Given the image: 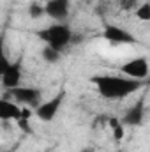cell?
<instances>
[{"mask_svg":"<svg viewBox=\"0 0 150 152\" xmlns=\"http://www.w3.org/2000/svg\"><path fill=\"white\" fill-rule=\"evenodd\" d=\"M90 81L97 87L99 94L106 99H122L131 96L133 92L141 88V80H134L129 76H111V75H101L92 76Z\"/></svg>","mask_w":150,"mask_h":152,"instance_id":"1","label":"cell"},{"mask_svg":"<svg viewBox=\"0 0 150 152\" xmlns=\"http://www.w3.org/2000/svg\"><path fill=\"white\" fill-rule=\"evenodd\" d=\"M39 37L42 39L48 46H51V48H55L58 51H62L66 46L73 44V32L64 23H57V25H51V27L41 30Z\"/></svg>","mask_w":150,"mask_h":152,"instance_id":"2","label":"cell"},{"mask_svg":"<svg viewBox=\"0 0 150 152\" xmlns=\"http://www.w3.org/2000/svg\"><path fill=\"white\" fill-rule=\"evenodd\" d=\"M5 97H12V101L27 104V106H34L37 108L41 104V92L34 87H16V88H9V94ZM4 97V99H5Z\"/></svg>","mask_w":150,"mask_h":152,"instance_id":"3","label":"cell"},{"mask_svg":"<svg viewBox=\"0 0 150 152\" xmlns=\"http://www.w3.org/2000/svg\"><path fill=\"white\" fill-rule=\"evenodd\" d=\"M120 73L124 76H129V78H134V80H143L147 78L150 73V66L149 60L145 57H138V58H133L129 62H125L122 67H120Z\"/></svg>","mask_w":150,"mask_h":152,"instance_id":"4","label":"cell"},{"mask_svg":"<svg viewBox=\"0 0 150 152\" xmlns=\"http://www.w3.org/2000/svg\"><path fill=\"white\" fill-rule=\"evenodd\" d=\"M64 92H58L55 97H51L50 101H46V103H41L37 108H36V115H37V118L41 120H44V122H50V120H53L55 118V115L58 113V110H60V104H62V101H64Z\"/></svg>","mask_w":150,"mask_h":152,"instance_id":"5","label":"cell"},{"mask_svg":"<svg viewBox=\"0 0 150 152\" xmlns=\"http://www.w3.org/2000/svg\"><path fill=\"white\" fill-rule=\"evenodd\" d=\"M20 80H21V64L14 62H4L2 64V85L4 88H16L20 87Z\"/></svg>","mask_w":150,"mask_h":152,"instance_id":"6","label":"cell"},{"mask_svg":"<svg viewBox=\"0 0 150 152\" xmlns=\"http://www.w3.org/2000/svg\"><path fill=\"white\" fill-rule=\"evenodd\" d=\"M103 36L111 44H134L136 42V39L131 32H127V30H124L122 27H117V25H106Z\"/></svg>","mask_w":150,"mask_h":152,"instance_id":"7","label":"cell"},{"mask_svg":"<svg viewBox=\"0 0 150 152\" xmlns=\"http://www.w3.org/2000/svg\"><path fill=\"white\" fill-rule=\"evenodd\" d=\"M143 117H145V101L140 99L134 106H131V108L124 113L122 124H124V126H140L141 120H143Z\"/></svg>","mask_w":150,"mask_h":152,"instance_id":"8","label":"cell"},{"mask_svg":"<svg viewBox=\"0 0 150 152\" xmlns=\"http://www.w3.org/2000/svg\"><path fill=\"white\" fill-rule=\"evenodd\" d=\"M69 0H50L46 4V14L53 20H66L69 14Z\"/></svg>","mask_w":150,"mask_h":152,"instance_id":"9","label":"cell"},{"mask_svg":"<svg viewBox=\"0 0 150 152\" xmlns=\"http://www.w3.org/2000/svg\"><path fill=\"white\" fill-rule=\"evenodd\" d=\"M21 112L23 108L14 104V101H7V99L0 101V118L2 120H20Z\"/></svg>","mask_w":150,"mask_h":152,"instance_id":"10","label":"cell"},{"mask_svg":"<svg viewBox=\"0 0 150 152\" xmlns=\"http://www.w3.org/2000/svg\"><path fill=\"white\" fill-rule=\"evenodd\" d=\"M41 57H42V58H44V62H48V64H57V62H60V58H62L60 51H58V50H55V48H51V46H48V44L42 48Z\"/></svg>","mask_w":150,"mask_h":152,"instance_id":"11","label":"cell"},{"mask_svg":"<svg viewBox=\"0 0 150 152\" xmlns=\"http://www.w3.org/2000/svg\"><path fill=\"white\" fill-rule=\"evenodd\" d=\"M44 14H46V5H42V4H39V2H32V4L28 5V16H30V18L37 20V18H42Z\"/></svg>","mask_w":150,"mask_h":152,"instance_id":"12","label":"cell"},{"mask_svg":"<svg viewBox=\"0 0 150 152\" xmlns=\"http://www.w3.org/2000/svg\"><path fill=\"white\" fill-rule=\"evenodd\" d=\"M136 16H138L141 21H150V4L149 2L138 5V9H136Z\"/></svg>","mask_w":150,"mask_h":152,"instance_id":"13","label":"cell"},{"mask_svg":"<svg viewBox=\"0 0 150 152\" xmlns=\"http://www.w3.org/2000/svg\"><path fill=\"white\" fill-rule=\"evenodd\" d=\"M138 5V0H120V7L124 11H133Z\"/></svg>","mask_w":150,"mask_h":152,"instance_id":"14","label":"cell"},{"mask_svg":"<svg viewBox=\"0 0 150 152\" xmlns=\"http://www.w3.org/2000/svg\"><path fill=\"white\" fill-rule=\"evenodd\" d=\"M16 122H18V126H20L25 133H32V126H30L28 118H20V120H16Z\"/></svg>","mask_w":150,"mask_h":152,"instance_id":"15","label":"cell"},{"mask_svg":"<svg viewBox=\"0 0 150 152\" xmlns=\"http://www.w3.org/2000/svg\"><path fill=\"white\" fill-rule=\"evenodd\" d=\"M113 136H115V140H122L124 138V124H118L117 127H113Z\"/></svg>","mask_w":150,"mask_h":152,"instance_id":"16","label":"cell"},{"mask_svg":"<svg viewBox=\"0 0 150 152\" xmlns=\"http://www.w3.org/2000/svg\"><path fill=\"white\" fill-rule=\"evenodd\" d=\"M30 117H32V110H28V106L23 108V112H21V118H30Z\"/></svg>","mask_w":150,"mask_h":152,"instance_id":"17","label":"cell"}]
</instances>
